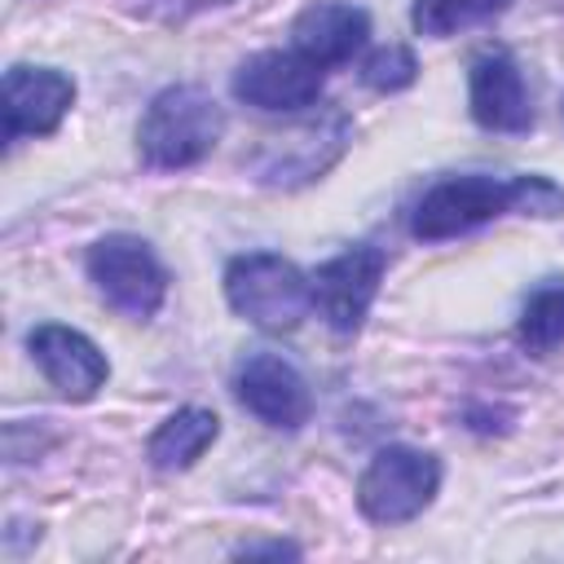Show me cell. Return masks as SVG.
I'll use <instances>...</instances> for the list:
<instances>
[{
  "label": "cell",
  "mask_w": 564,
  "mask_h": 564,
  "mask_svg": "<svg viewBox=\"0 0 564 564\" xmlns=\"http://www.w3.org/2000/svg\"><path fill=\"white\" fill-rule=\"evenodd\" d=\"M234 555L238 560H256V555H278L282 560V555H291L295 560L300 546H291V542H242V546H234Z\"/></svg>",
  "instance_id": "ac0fdd59"
},
{
  "label": "cell",
  "mask_w": 564,
  "mask_h": 564,
  "mask_svg": "<svg viewBox=\"0 0 564 564\" xmlns=\"http://www.w3.org/2000/svg\"><path fill=\"white\" fill-rule=\"evenodd\" d=\"M467 106L471 119L485 132H529L533 128V101L524 88V75L511 53L494 48L471 62L467 75Z\"/></svg>",
  "instance_id": "7c38bea8"
},
{
  "label": "cell",
  "mask_w": 564,
  "mask_h": 564,
  "mask_svg": "<svg viewBox=\"0 0 564 564\" xmlns=\"http://www.w3.org/2000/svg\"><path fill=\"white\" fill-rule=\"evenodd\" d=\"M4 145L26 137H48L75 106V79L53 66H9L4 70Z\"/></svg>",
  "instance_id": "30bf717a"
},
{
  "label": "cell",
  "mask_w": 564,
  "mask_h": 564,
  "mask_svg": "<svg viewBox=\"0 0 564 564\" xmlns=\"http://www.w3.org/2000/svg\"><path fill=\"white\" fill-rule=\"evenodd\" d=\"M84 269L93 278V286L101 291V300L132 317V322H145L159 313L163 295H167V269L163 260L154 256V247L137 234H106L88 247L84 256Z\"/></svg>",
  "instance_id": "5b68a950"
},
{
  "label": "cell",
  "mask_w": 564,
  "mask_h": 564,
  "mask_svg": "<svg viewBox=\"0 0 564 564\" xmlns=\"http://www.w3.org/2000/svg\"><path fill=\"white\" fill-rule=\"evenodd\" d=\"M225 132L220 101L198 84H172L150 97L137 123V154L154 172H176L203 163Z\"/></svg>",
  "instance_id": "7a4b0ae2"
},
{
  "label": "cell",
  "mask_w": 564,
  "mask_h": 564,
  "mask_svg": "<svg viewBox=\"0 0 564 564\" xmlns=\"http://www.w3.org/2000/svg\"><path fill=\"white\" fill-rule=\"evenodd\" d=\"M366 40H370V13L344 0H317L291 22V48L317 62L322 70L348 62Z\"/></svg>",
  "instance_id": "4fadbf2b"
},
{
  "label": "cell",
  "mask_w": 564,
  "mask_h": 564,
  "mask_svg": "<svg viewBox=\"0 0 564 564\" xmlns=\"http://www.w3.org/2000/svg\"><path fill=\"white\" fill-rule=\"evenodd\" d=\"M383 273H388L383 247L357 242V247L339 251L335 260L317 264V273L308 278L313 282V308L326 317V326L335 335H357L375 295H379Z\"/></svg>",
  "instance_id": "8992f818"
},
{
  "label": "cell",
  "mask_w": 564,
  "mask_h": 564,
  "mask_svg": "<svg viewBox=\"0 0 564 564\" xmlns=\"http://www.w3.org/2000/svg\"><path fill=\"white\" fill-rule=\"evenodd\" d=\"M419 79V57L405 44H383L361 62V84L375 93H401Z\"/></svg>",
  "instance_id": "e0dca14e"
},
{
  "label": "cell",
  "mask_w": 564,
  "mask_h": 564,
  "mask_svg": "<svg viewBox=\"0 0 564 564\" xmlns=\"http://www.w3.org/2000/svg\"><path fill=\"white\" fill-rule=\"evenodd\" d=\"M234 397L242 410H251L260 423L278 432H300L313 414V392L304 375L278 352H251L234 370Z\"/></svg>",
  "instance_id": "ba28073f"
},
{
  "label": "cell",
  "mask_w": 564,
  "mask_h": 564,
  "mask_svg": "<svg viewBox=\"0 0 564 564\" xmlns=\"http://www.w3.org/2000/svg\"><path fill=\"white\" fill-rule=\"evenodd\" d=\"M225 300L238 317L269 335L295 330L313 308V282L273 251H247L225 264Z\"/></svg>",
  "instance_id": "3957f363"
},
{
  "label": "cell",
  "mask_w": 564,
  "mask_h": 564,
  "mask_svg": "<svg viewBox=\"0 0 564 564\" xmlns=\"http://www.w3.org/2000/svg\"><path fill=\"white\" fill-rule=\"evenodd\" d=\"M516 344L529 357H551L555 348H564V278H551L529 291L516 322Z\"/></svg>",
  "instance_id": "9a60e30c"
},
{
  "label": "cell",
  "mask_w": 564,
  "mask_h": 564,
  "mask_svg": "<svg viewBox=\"0 0 564 564\" xmlns=\"http://www.w3.org/2000/svg\"><path fill=\"white\" fill-rule=\"evenodd\" d=\"M348 137H352L348 119L344 115H326L317 123L291 128L286 137H269L264 150L251 159V172L264 185H304V181H317L344 154Z\"/></svg>",
  "instance_id": "9c48e42d"
},
{
  "label": "cell",
  "mask_w": 564,
  "mask_h": 564,
  "mask_svg": "<svg viewBox=\"0 0 564 564\" xmlns=\"http://www.w3.org/2000/svg\"><path fill=\"white\" fill-rule=\"evenodd\" d=\"M441 489V458L414 445H383L361 480H357V511L370 524H405L432 507Z\"/></svg>",
  "instance_id": "277c9868"
},
{
  "label": "cell",
  "mask_w": 564,
  "mask_h": 564,
  "mask_svg": "<svg viewBox=\"0 0 564 564\" xmlns=\"http://www.w3.org/2000/svg\"><path fill=\"white\" fill-rule=\"evenodd\" d=\"M229 88L238 101H247L256 110L291 115V110H304L322 97V66L295 48H264L234 70Z\"/></svg>",
  "instance_id": "52a82bcc"
},
{
  "label": "cell",
  "mask_w": 564,
  "mask_h": 564,
  "mask_svg": "<svg viewBox=\"0 0 564 564\" xmlns=\"http://www.w3.org/2000/svg\"><path fill=\"white\" fill-rule=\"evenodd\" d=\"M26 348L35 357V366L44 370V379L66 397V401H93L97 388L110 379V361L106 352L75 326L62 322H44L26 335Z\"/></svg>",
  "instance_id": "8fae6325"
},
{
  "label": "cell",
  "mask_w": 564,
  "mask_h": 564,
  "mask_svg": "<svg viewBox=\"0 0 564 564\" xmlns=\"http://www.w3.org/2000/svg\"><path fill=\"white\" fill-rule=\"evenodd\" d=\"M507 212L524 216H560L564 212V189L546 176H485V172H463L436 181L410 212V234L423 242L458 238L471 234Z\"/></svg>",
  "instance_id": "6da1fadb"
},
{
  "label": "cell",
  "mask_w": 564,
  "mask_h": 564,
  "mask_svg": "<svg viewBox=\"0 0 564 564\" xmlns=\"http://www.w3.org/2000/svg\"><path fill=\"white\" fill-rule=\"evenodd\" d=\"M511 0H414L410 9V22L419 35H432V40H445L454 31H467L476 22H489L498 13H507Z\"/></svg>",
  "instance_id": "2e32d148"
},
{
  "label": "cell",
  "mask_w": 564,
  "mask_h": 564,
  "mask_svg": "<svg viewBox=\"0 0 564 564\" xmlns=\"http://www.w3.org/2000/svg\"><path fill=\"white\" fill-rule=\"evenodd\" d=\"M216 436H220V419L203 405H185V410L167 414L154 427V436L145 445V458H150L154 471H185L212 449Z\"/></svg>",
  "instance_id": "5bb4252c"
}]
</instances>
